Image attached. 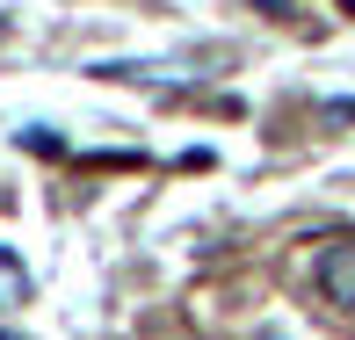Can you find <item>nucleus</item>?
Listing matches in <instances>:
<instances>
[{"label":"nucleus","mask_w":355,"mask_h":340,"mask_svg":"<svg viewBox=\"0 0 355 340\" xmlns=\"http://www.w3.org/2000/svg\"><path fill=\"white\" fill-rule=\"evenodd\" d=\"M319 289H327V304L355 312V239H341V247L319 253Z\"/></svg>","instance_id":"1"},{"label":"nucleus","mask_w":355,"mask_h":340,"mask_svg":"<svg viewBox=\"0 0 355 340\" xmlns=\"http://www.w3.org/2000/svg\"><path fill=\"white\" fill-rule=\"evenodd\" d=\"M0 304H29V268L0 247Z\"/></svg>","instance_id":"2"},{"label":"nucleus","mask_w":355,"mask_h":340,"mask_svg":"<svg viewBox=\"0 0 355 340\" xmlns=\"http://www.w3.org/2000/svg\"><path fill=\"white\" fill-rule=\"evenodd\" d=\"M261 8H268V15H283V8H290V0H261Z\"/></svg>","instance_id":"3"},{"label":"nucleus","mask_w":355,"mask_h":340,"mask_svg":"<svg viewBox=\"0 0 355 340\" xmlns=\"http://www.w3.org/2000/svg\"><path fill=\"white\" fill-rule=\"evenodd\" d=\"M341 15H355V0H341Z\"/></svg>","instance_id":"4"},{"label":"nucleus","mask_w":355,"mask_h":340,"mask_svg":"<svg viewBox=\"0 0 355 340\" xmlns=\"http://www.w3.org/2000/svg\"><path fill=\"white\" fill-rule=\"evenodd\" d=\"M0 340H22V333H0Z\"/></svg>","instance_id":"5"}]
</instances>
